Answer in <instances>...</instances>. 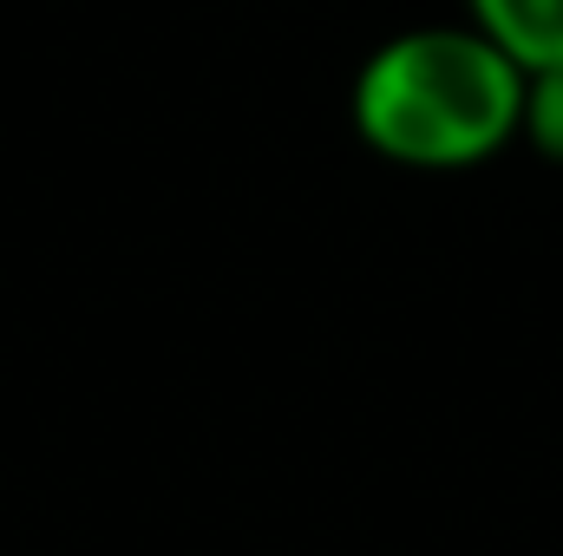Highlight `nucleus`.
Here are the masks:
<instances>
[{
  "instance_id": "2",
  "label": "nucleus",
  "mask_w": 563,
  "mask_h": 556,
  "mask_svg": "<svg viewBox=\"0 0 563 556\" xmlns=\"http://www.w3.org/2000/svg\"><path fill=\"white\" fill-rule=\"evenodd\" d=\"M472 26H485L525 73L563 66V0H472Z\"/></svg>"
},
{
  "instance_id": "1",
  "label": "nucleus",
  "mask_w": 563,
  "mask_h": 556,
  "mask_svg": "<svg viewBox=\"0 0 563 556\" xmlns=\"http://www.w3.org/2000/svg\"><path fill=\"white\" fill-rule=\"evenodd\" d=\"M525 66L485 26H420L387 40L361 86L354 125L394 164L465 170L518 138Z\"/></svg>"
},
{
  "instance_id": "3",
  "label": "nucleus",
  "mask_w": 563,
  "mask_h": 556,
  "mask_svg": "<svg viewBox=\"0 0 563 556\" xmlns=\"http://www.w3.org/2000/svg\"><path fill=\"white\" fill-rule=\"evenodd\" d=\"M518 138L538 157L563 164V66L525 73V112H518Z\"/></svg>"
}]
</instances>
